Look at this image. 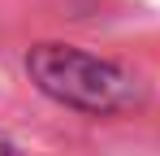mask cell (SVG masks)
<instances>
[{
	"label": "cell",
	"instance_id": "obj_1",
	"mask_svg": "<svg viewBox=\"0 0 160 156\" xmlns=\"http://www.w3.org/2000/svg\"><path fill=\"white\" fill-rule=\"evenodd\" d=\"M26 70L43 96H52L56 104H69V108H82V113H112V108H130L138 100V87L121 65L91 56L82 48H69V44L30 48Z\"/></svg>",
	"mask_w": 160,
	"mask_h": 156
},
{
	"label": "cell",
	"instance_id": "obj_2",
	"mask_svg": "<svg viewBox=\"0 0 160 156\" xmlns=\"http://www.w3.org/2000/svg\"><path fill=\"white\" fill-rule=\"evenodd\" d=\"M13 152V148H9V143H4V134H0V156H9Z\"/></svg>",
	"mask_w": 160,
	"mask_h": 156
}]
</instances>
